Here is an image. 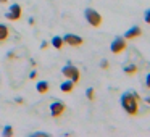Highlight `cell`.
Segmentation results:
<instances>
[{"label":"cell","instance_id":"obj_1","mask_svg":"<svg viewBox=\"0 0 150 137\" xmlns=\"http://www.w3.org/2000/svg\"><path fill=\"white\" fill-rule=\"evenodd\" d=\"M142 100L140 95L134 90H126L123 95H121V107L131 116H136L139 113V102Z\"/></svg>","mask_w":150,"mask_h":137},{"label":"cell","instance_id":"obj_2","mask_svg":"<svg viewBox=\"0 0 150 137\" xmlns=\"http://www.w3.org/2000/svg\"><path fill=\"white\" fill-rule=\"evenodd\" d=\"M84 18H86V21H87L91 26H94V28L102 26V21H103L102 15L98 13L97 10H94V8H86L84 10Z\"/></svg>","mask_w":150,"mask_h":137},{"label":"cell","instance_id":"obj_3","mask_svg":"<svg viewBox=\"0 0 150 137\" xmlns=\"http://www.w3.org/2000/svg\"><path fill=\"white\" fill-rule=\"evenodd\" d=\"M62 74L65 76L66 79H71L74 84H78L79 79H81V71H79L74 65H71V63H68V65L63 66V68H62Z\"/></svg>","mask_w":150,"mask_h":137},{"label":"cell","instance_id":"obj_4","mask_svg":"<svg viewBox=\"0 0 150 137\" xmlns=\"http://www.w3.org/2000/svg\"><path fill=\"white\" fill-rule=\"evenodd\" d=\"M65 111H66V105L60 100L53 102V103L50 105V114H52L53 119H60V118L65 114Z\"/></svg>","mask_w":150,"mask_h":137},{"label":"cell","instance_id":"obj_5","mask_svg":"<svg viewBox=\"0 0 150 137\" xmlns=\"http://www.w3.org/2000/svg\"><path fill=\"white\" fill-rule=\"evenodd\" d=\"M21 16H23V8H21L20 4H13L10 7V10L7 11V15H5V18L8 21H20Z\"/></svg>","mask_w":150,"mask_h":137},{"label":"cell","instance_id":"obj_6","mask_svg":"<svg viewBox=\"0 0 150 137\" xmlns=\"http://www.w3.org/2000/svg\"><path fill=\"white\" fill-rule=\"evenodd\" d=\"M126 47H127L126 39H124V37H121V36H118V37H115V39H113V42H111V45H110V50H111V53L118 55V53L124 52V50H126Z\"/></svg>","mask_w":150,"mask_h":137},{"label":"cell","instance_id":"obj_7","mask_svg":"<svg viewBox=\"0 0 150 137\" xmlns=\"http://www.w3.org/2000/svg\"><path fill=\"white\" fill-rule=\"evenodd\" d=\"M63 42L69 47H79V45L84 44V39L76 36V34H65V36H63Z\"/></svg>","mask_w":150,"mask_h":137},{"label":"cell","instance_id":"obj_8","mask_svg":"<svg viewBox=\"0 0 150 137\" xmlns=\"http://www.w3.org/2000/svg\"><path fill=\"white\" fill-rule=\"evenodd\" d=\"M140 34H142V29H140L139 26H132V28H129V29L124 32V39L126 40H131V39H136V37H139Z\"/></svg>","mask_w":150,"mask_h":137},{"label":"cell","instance_id":"obj_9","mask_svg":"<svg viewBox=\"0 0 150 137\" xmlns=\"http://www.w3.org/2000/svg\"><path fill=\"white\" fill-rule=\"evenodd\" d=\"M8 39H10V28L0 23V45H4Z\"/></svg>","mask_w":150,"mask_h":137},{"label":"cell","instance_id":"obj_10","mask_svg":"<svg viewBox=\"0 0 150 137\" xmlns=\"http://www.w3.org/2000/svg\"><path fill=\"white\" fill-rule=\"evenodd\" d=\"M60 89H62V92H65V94H69V92H73V89H74V82H73L71 79H66L65 82H62Z\"/></svg>","mask_w":150,"mask_h":137},{"label":"cell","instance_id":"obj_11","mask_svg":"<svg viewBox=\"0 0 150 137\" xmlns=\"http://www.w3.org/2000/svg\"><path fill=\"white\" fill-rule=\"evenodd\" d=\"M36 89H37V92H39V94L44 95V94H47V92H49L50 85H49V82H47V81H40V82H37Z\"/></svg>","mask_w":150,"mask_h":137},{"label":"cell","instance_id":"obj_12","mask_svg":"<svg viewBox=\"0 0 150 137\" xmlns=\"http://www.w3.org/2000/svg\"><path fill=\"white\" fill-rule=\"evenodd\" d=\"M123 71L126 73L127 76H134L137 71H139V68H137L136 65H132V63H129V65H124L123 66Z\"/></svg>","mask_w":150,"mask_h":137},{"label":"cell","instance_id":"obj_13","mask_svg":"<svg viewBox=\"0 0 150 137\" xmlns=\"http://www.w3.org/2000/svg\"><path fill=\"white\" fill-rule=\"evenodd\" d=\"M52 45L55 47L57 50H62V49H63V45H65V42H63V37L55 36V37L52 39Z\"/></svg>","mask_w":150,"mask_h":137},{"label":"cell","instance_id":"obj_14","mask_svg":"<svg viewBox=\"0 0 150 137\" xmlns=\"http://www.w3.org/2000/svg\"><path fill=\"white\" fill-rule=\"evenodd\" d=\"M2 134H4L5 137H11V136H13V127H11V126H5L4 131H2Z\"/></svg>","mask_w":150,"mask_h":137},{"label":"cell","instance_id":"obj_15","mask_svg":"<svg viewBox=\"0 0 150 137\" xmlns=\"http://www.w3.org/2000/svg\"><path fill=\"white\" fill-rule=\"evenodd\" d=\"M86 97H87L89 98V100H94V98H95V90H94V89H92V87H89L87 89V90H86Z\"/></svg>","mask_w":150,"mask_h":137},{"label":"cell","instance_id":"obj_16","mask_svg":"<svg viewBox=\"0 0 150 137\" xmlns=\"http://www.w3.org/2000/svg\"><path fill=\"white\" fill-rule=\"evenodd\" d=\"M144 21H145L147 24H150V8L145 11V13H144Z\"/></svg>","mask_w":150,"mask_h":137},{"label":"cell","instance_id":"obj_17","mask_svg":"<svg viewBox=\"0 0 150 137\" xmlns=\"http://www.w3.org/2000/svg\"><path fill=\"white\" fill-rule=\"evenodd\" d=\"M45 49H49V42H47V40H42V42H40V50H45Z\"/></svg>","mask_w":150,"mask_h":137},{"label":"cell","instance_id":"obj_18","mask_svg":"<svg viewBox=\"0 0 150 137\" xmlns=\"http://www.w3.org/2000/svg\"><path fill=\"white\" fill-rule=\"evenodd\" d=\"M145 85H147V89H150V73L145 76Z\"/></svg>","mask_w":150,"mask_h":137},{"label":"cell","instance_id":"obj_19","mask_svg":"<svg viewBox=\"0 0 150 137\" xmlns=\"http://www.w3.org/2000/svg\"><path fill=\"white\" fill-rule=\"evenodd\" d=\"M36 78H37V73L36 71H31L29 73V79H36Z\"/></svg>","mask_w":150,"mask_h":137},{"label":"cell","instance_id":"obj_20","mask_svg":"<svg viewBox=\"0 0 150 137\" xmlns=\"http://www.w3.org/2000/svg\"><path fill=\"white\" fill-rule=\"evenodd\" d=\"M100 66H102L103 69H108V61H102V63H100Z\"/></svg>","mask_w":150,"mask_h":137},{"label":"cell","instance_id":"obj_21","mask_svg":"<svg viewBox=\"0 0 150 137\" xmlns=\"http://www.w3.org/2000/svg\"><path fill=\"white\" fill-rule=\"evenodd\" d=\"M16 103H20V105H23V103H24V100H23V98H16Z\"/></svg>","mask_w":150,"mask_h":137},{"label":"cell","instance_id":"obj_22","mask_svg":"<svg viewBox=\"0 0 150 137\" xmlns=\"http://www.w3.org/2000/svg\"><path fill=\"white\" fill-rule=\"evenodd\" d=\"M145 102H147V103L150 105V97H147V98H145Z\"/></svg>","mask_w":150,"mask_h":137},{"label":"cell","instance_id":"obj_23","mask_svg":"<svg viewBox=\"0 0 150 137\" xmlns=\"http://www.w3.org/2000/svg\"><path fill=\"white\" fill-rule=\"evenodd\" d=\"M8 0H0V4H7Z\"/></svg>","mask_w":150,"mask_h":137}]
</instances>
